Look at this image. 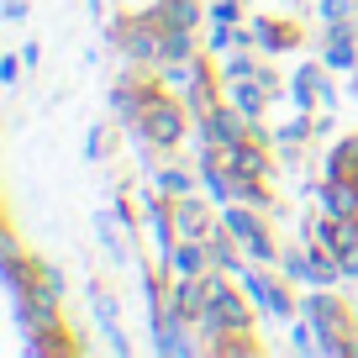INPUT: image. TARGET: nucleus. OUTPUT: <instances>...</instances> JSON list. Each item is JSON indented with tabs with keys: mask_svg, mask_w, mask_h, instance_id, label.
<instances>
[{
	"mask_svg": "<svg viewBox=\"0 0 358 358\" xmlns=\"http://www.w3.org/2000/svg\"><path fill=\"white\" fill-rule=\"evenodd\" d=\"M137 127H143L148 143L174 148V143H179V132H185V116H179V106H169L158 90H148V95H143V111H137Z\"/></svg>",
	"mask_w": 358,
	"mask_h": 358,
	"instance_id": "obj_1",
	"label": "nucleus"
},
{
	"mask_svg": "<svg viewBox=\"0 0 358 358\" xmlns=\"http://www.w3.org/2000/svg\"><path fill=\"white\" fill-rule=\"evenodd\" d=\"M164 37H169V27H132L127 32V53L132 58H164Z\"/></svg>",
	"mask_w": 358,
	"mask_h": 358,
	"instance_id": "obj_5",
	"label": "nucleus"
},
{
	"mask_svg": "<svg viewBox=\"0 0 358 358\" xmlns=\"http://www.w3.org/2000/svg\"><path fill=\"white\" fill-rule=\"evenodd\" d=\"M206 258H211V248H206V243H195V237L174 248V264H179V274H201V268H206Z\"/></svg>",
	"mask_w": 358,
	"mask_h": 358,
	"instance_id": "obj_7",
	"label": "nucleus"
},
{
	"mask_svg": "<svg viewBox=\"0 0 358 358\" xmlns=\"http://www.w3.org/2000/svg\"><path fill=\"white\" fill-rule=\"evenodd\" d=\"M322 206H327V216H353V211H358V190L332 179V185L322 190Z\"/></svg>",
	"mask_w": 358,
	"mask_h": 358,
	"instance_id": "obj_6",
	"label": "nucleus"
},
{
	"mask_svg": "<svg viewBox=\"0 0 358 358\" xmlns=\"http://www.w3.org/2000/svg\"><path fill=\"white\" fill-rule=\"evenodd\" d=\"M195 16H201V11H195V0H164V22L169 27H185V32H190Z\"/></svg>",
	"mask_w": 358,
	"mask_h": 358,
	"instance_id": "obj_9",
	"label": "nucleus"
},
{
	"mask_svg": "<svg viewBox=\"0 0 358 358\" xmlns=\"http://www.w3.org/2000/svg\"><path fill=\"white\" fill-rule=\"evenodd\" d=\"M311 316H316V327H322V348L327 353H348V343H343V306H332L327 295H311Z\"/></svg>",
	"mask_w": 358,
	"mask_h": 358,
	"instance_id": "obj_3",
	"label": "nucleus"
},
{
	"mask_svg": "<svg viewBox=\"0 0 358 358\" xmlns=\"http://www.w3.org/2000/svg\"><path fill=\"white\" fill-rule=\"evenodd\" d=\"M206 285H211V311H206V332H222V327H227V332H248V322H253V316H248L243 295L227 290L216 274H211Z\"/></svg>",
	"mask_w": 358,
	"mask_h": 358,
	"instance_id": "obj_2",
	"label": "nucleus"
},
{
	"mask_svg": "<svg viewBox=\"0 0 358 358\" xmlns=\"http://www.w3.org/2000/svg\"><path fill=\"white\" fill-rule=\"evenodd\" d=\"M327 64H337V69H348V64H353V37H348L343 27H337V32H332V43H327Z\"/></svg>",
	"mask_w": 358,
	"mask_h": 358,
	"instance_id": "obj_10",
	"label": "nucleus"
},
{
	"mask_svg": "<svg viewBox=\"0 0 358 358\" xmlns=\"http://www.w3.org/2000/svg\"><path fill=\"white\" fill-rule=\"evenodd\" d=\"M179 227H185L190 237H201V232H206V211H201L195 201H179Z\"/></svg>",
	"mask_w": 358,
	"mask_h": 358,
	"instance_id": "obj_11",
	"label": "nucleus"
},
{
	"mask_svg": "<svg viewBox=\"0 0 358 358\" xmlns=\"http://www.w3.org/2000/svg\"><path fill=\"white\" fill-rule=\"evenodd\" d=\"M206 137H216L222 148H237L248 137V127H243L237 111H211V116H206Z\"/></svg>",
	"mask_w": 358,
	"mask_h": 358,
	"instance_id": "obj_4",
	"label": "nucleus"
},
{
	"mask_svg": "<svg viewBox=\"0 0 358 358\" xmlns=\"http://www.w3.org/2000/svg\"><path fill=\"white\" fill-rule=\"evenodd\" d=\"M248 295H258V301H264L274 316H290V301L280 295V285H268V280H248Z\"/></svg>",
	"mask_w": 358,
	"mask_h": 358,
	"instance_id": "obj_8",
	"label": "nucleus"
}]
</instances>
